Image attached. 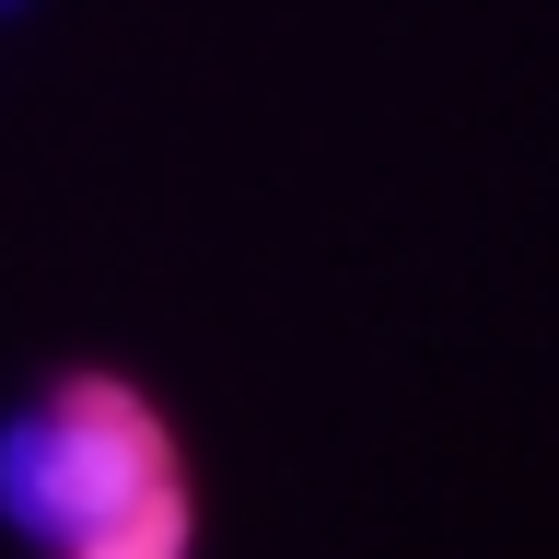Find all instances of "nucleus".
Wrapping results in <instances>:
<instances>
[{
    "label": "nucleus",
    "instance_id": "nucleus-2",
    "mask_svg": "<svg viewBox=\"0 0 559 559\" xmlns=\"http://www.w3.org/2000/svg\"><path fill=\"white\" fill-rule=\"evenodd\" d=\"M0 12H24V0H0Z\"/></svg>",
    "mask_w": 559,
    "mask_h": 559
},
{
    "label": "nucleus",
    "instance_id": "nucleus-1",
    "mask_svg": "<svg viewBox=\"0 0 559 559\" xmlns=\"http://www.w3.org/2000/svg\"><path fill=\"white\" fill-rule=\"evenodd\" d=\"M0 524L70 559H164L187 536V466L129 384L70 373L0 419Z\"/></svg>",
    "mask_w": 559,
    "mask_h": 559
}]
</instances>
